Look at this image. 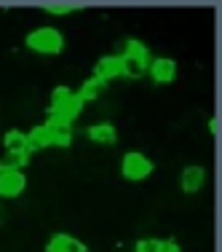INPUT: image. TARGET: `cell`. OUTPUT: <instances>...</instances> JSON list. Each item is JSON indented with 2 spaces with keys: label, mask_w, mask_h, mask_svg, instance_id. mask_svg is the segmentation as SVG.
<instances>
[{
  "label": "cell",
  "mask_w": 222,
  "mask_h": 252,
  "mask_svg": "<svg viewBox=\"0 0 222 252\" xmlns=\"http://www.w3.org/2000/svg\"><path fill=\"white\" fill-rule=\"evenodd\" d=\"M161 252H182V247H179L174 239H166L164 242V247H161Z\"/></svg>",
  "instance_id": "obj_19"
},
{
  "label": "cell",
  "mask_w": 222,
  "mask_h": 252,
  "mask_svg": "<svg viewBox=\"0 0 222 252\" xmlns=\"http://www.w3.org/2000/svg\"><path fill=\"white\" fill-rule=\"evenodd\" d=\"M150 64V51L142 40H129L126 49L121 54V67H123V78H142L147 73Z\"/></svg>",
  "instance_id": "obj_2"
},
{
  "label": "cell",
  "mask_w": 222,
  "mask_h": 252,
  "mask_svg": "<svg viewBox=\"0 0 222 252\" xmlns=\"http://www.w3.org/2000/svg\"><path fill=\"white\" fill-rule=\"evenodd\" d=\"M27 148H29V151H43V148H54V140H51L49 129H46V124H43V126H35V129L27 134Z\"/></svg>",
  "instance_id": "obj_12"
},
{
  "label": "cell",
  "mask_w": 222,
  "mask_h": 252,
  "mask_svg": "<svg viewBox=\"0 0 222 252\" xmlns=\"http://www.w3.org/2000/svg\"><path fill=\"white\" fill-rule=\"evenodd\" d=\"M123 75V67H121V54L118 57H102L97 62V67H94V78H99V81H112V78H121Z\"/></svg>",
  "instance_id": "obj_8"
},
{
  "label": "cell",
  "mask_w": 222,
  "mask_h": 252,
  "mask_svg": "<svg viewBox=\"0 0 222 252\" xmlns=\"http://www.w3.org/2000/svg\"><path fill=\"white\" fill-rule=\"evenodd\" d=\"M217 129H220L217 118H209V131H212V134H217Z\"/></svg>",
  "instance_id": "obj_20"
},
{
  "label": "cell",
  "mask_w": 222,
  "mask_h": 252,
  "mask_svg": "<svg viewBox=\"0 0 222 252\" xmlns=\"http://www.w3.org/2000/svg\"><path fill=\"white\" fill-rule=\"evenodd\" d=\"M27 164H29V153L27 151H22V153H5L3 161H0V172H22Z\"/></svg>",
  "instance_id": "obj_14"
},
{
  "label": "cell",
  "mask_w": 222,
  "mask_h": 252,
  "mask_svg": "<svg viewBox=\"0 0 222 252\" xmlns=\"http://www.w3.org/2000/svg\"><path fill=\"white\" fill-rule=\"evenodd\" d=\"M105 86H107L105 81H99V78H94V75H91V78H88V81L81 86V92H78V97H81L83 102H88V99H97L99 94L105 92Z\"/></svg>",
  "instance_id": "obj_15"
},
{
  "label": "cell",
  "mask_w": 222,
  "mask_h": 252,
  "mask_svg": "<svg viewBox=\"0 0 222 252\" xmlns=\"http://www.w3.org/2000/svg\"><path fill=\"white\" fill-rule=\"evenodd\" d=\"M81 5H75V3H46L43 5V11H49V14H56V16H62V14H73V11H78Z\"/></svg>",
  "instance_id": "obj_16"
},
{
  "label": "cell",
  "mask_w": 222,
  "mask_h": 252,
  "mask_svg": "<svg viewBox=\"0 0 222 252\" xmlns=\"http://www.w3.org/2000/svg\"><path fill=\"white\" fill-rule=\"evenodd\" d=\"M27 49L35 54H46V57H56L64 49V38L56 27H38L25 38Z\"/></svg>",
  "instance_id": "obj_1"
},
{
  "label": "cell",
  "mask_w": 222,
  "mask_h": 252,
  "mask_svg": "<svg viewBox=\"0 0 222 252\" xmlns=\"http://www.w3.org/2000/svg\"><path fill=\"white\" fill-rule=\"evenodd\" d=\"M88 140H94L97 145H115L118 142V129L112 124H94L88 129Z\"/></svg>",
  "instance_id": "obj_11"
},
{
  "label": "cell",
  "mask_w": 222,
  "mask_h": 252,
  "mask_svg": "<svg viewBox=\"0 0 222 252\" xmlns=\"http://www.w3.org/2000/svg\"><path fill=\"white\" fill-rule=\"evenodd\" d=\"M70 94H73V92H70L67 86H56V89H54V92H51V110H56L62 102H67Z\"/></svg>",
  "instance_id": "obj_18"
},
{
  "label": "cell",
  "mask_w": 222,
  "mask_h": 252,
  "mask_svg": "<svg viewBox=\"0 0 222 252\" xmlns=\"http://www.w3.org/2000/svg\"><path fill=\"white\" fill-rule=\"evenodd\" d=\"M25 185H27L25 172H0V196H3V199H16V196H22Z\"/></svg>",
  "instance_id": "obj_5"
},
{
  "label": "cell",
  "mask_w": 222,
  "mask_h": 252,
  "mask_svg": "<svg viewBox=\"0 0 222 252\" xmlns=\"http://www.w3.org/2000/svg\"><path fill=\"white\" fill-rule=\"evenodd\" d=\"M179 183H182V190H185V193H195V190H201L203 183H206V169H203V166H198V164L185 166Z\"/></svg>",
  "instance_id": "obj_7"
},
{
  "label": "cell",
  "mask_w": 222,
  "mask_h": 252,
  "mask_svg": "<svg viewBox=\"0 0 222 252\" xmlns=\"http://www.w3.org/2000/svg\"><path fill=\"white\" fill-rule=\"evenodd\" d=\"M121 175L129 183H142V180H147L153 175V161L139 151H129L121 161Z\"/></svg>",
  "instance_id": "obj_3"
},
{
  "label": "cell",
  "mask_w": 222,
  "mask_h": 252,
  "mask_svg": "<svg viewBox=\"0 0 222 252\" xmlns=\"http://www.w3.org/2000/svg\"><path fill=\"white\" fill-rule=\"evenodd\" d=\"M46 252H86V244L70 233H54L46 244Z\"/></svg>",
  "instance_id": "obj_6"
},
{
  "label": "cell",
  "mask_w": 222,
  "mask_h": 252,
  "mask_svg": "<svg viewBox=\"0 0 222 252\" xmlns=\"http://www.w3.org/2000/svg\"><path fill=\"white\" fill-rule=\"evenodd\" d=\"M147 73L155 83H171L177 78V62L169 57H158V59H150L147 64Z\"/></svg>",
  "instance_id": "obj_4"
},
{
  "label": "cell",
  "mask_w": 222,
  "mask_h": 252,
  "mask_svg": "<svg viewBox=\"0 0 222 252\" xmlns=\"http://www.w3.org/2000/svg\"><path fill=\"white\" fill-rule=\"evenodd\" d=\"M3 218H5V212H3V209H0V223H3Z\"/></svg>",
  "instance_id": "obj_21"
},
{
  "label": "cell",
  "mask_w": 222,
  "mask_h": 252,
  "mask_svg": "<svg viewBox=\"0 0 222 252\" xmlns=\"http://www.w3.org/2000/svg\"><path fill=\"white\" fill-rule=\"evenodd\" d=\"M81 110H83V99L78 97V94H70L67 102H62L56 110H51V118H59V121L70 124V121H75V118L81 116Z\"/></svg>",
  "instance_id": "obj_10"
},
{
  "label": "cell",
  "mask_w": 222,
  "mask_h": 252,
  "mask_svg": "<svg viewBox=\"0 0 222 252\" xmlns=\"http://www.w3.org/2000/svg\"><path fill=\"white\" fill-rule=\"evenodd\" d=\"M46 129H49L51 140L56 148H70V142H73V129H70V124L59 121V118H49L46 121Z\"/></svg>",
  "instance_id": "obj_9"
},
{
  "label": "cell",
  "mask_w": 222,
  "mask_h": 252,
  "mask_svg": "<svg viewBox=\"0 0 222 252\" xmlns=\"http://www.w3.org/2000/svg\"><path fill=\"white\" fill-rule=\"evenodd\" d=\"M161 247H164L161 239H139L137 247H134V252H161Z\"/></svg>",
  "instance_id": "obj_17"
},
{
  "label": "cell",
  "mask_w": 222,
  "mask_h": 252,
  "mask_svg": "<svg viewBox=\"0 0 222 252\" xmlns=\"http://www.w3.org/2000/svg\"><path fill=\"white\" fill-rule=\"evenodd\" d=\"M3 145H5V153H22V151L29 153V148H27V134H25V131H19V129L5 131Z\"/></svg>",
  "instance_id": "obj_13"
}]
</instances>
